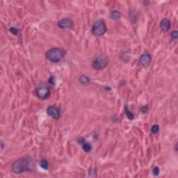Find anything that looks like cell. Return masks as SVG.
<instances>
[{"instance_id": "6da1fadb", "label": "cell", "mask_w": 178, "mask_h": 178, "mask_svg": "<svg viewBox=\"0 0 178 178\" xmlns=\"http://www.w3.org/2000/svg\"><path fill=\"white\" fill-rule=\"evenodd\" d=\"M34 165L29 157H22L17 159L11 166L12 171L15 174H21L24 172L31 171Z\"/></svg>"}, {"instance_id": "7a4b0ae2", "label": "cell", "mask_w": 178, "mask_h": 178, "mask_svg": "<svg viewBox=\"0 0 178 178\" xmlns=\"http://www.w3.org/2000/svg\"><path fill=\"white\" fill-rule=\"evenodd\" d=\"M65 51L59 47H53L49 49L45 54V56L48 61L52 63H58L64 57Z\"/></svg>"}, {"instance_id": "3957f363", "label": "cell", "mask_w": 178, "mask_h": 178, "mask_svg": "<svg viewBox=\"0 0 178 178\" xmlns=\"http://www.w3.org/2000/svg\"><path fill=\"white\" fill-rule=\"evenodd\" d=\"M36 96L40 100H45L48 99L50 96V88L49 85L44 81H41L38 84L35 90Z\"/></svg>"}, {"instance_id": "277c9868", "label": "cell", "mask_w": 178, "mask_h": 178, "mask_svg": "<svg viewBox=\"0 0 178 178\" xmlns=\"http://www.w3.org/2000/svg\"><path fill=\"white\" fill-rule=\"evenodd\" d=\"M109 63V60L107 56L105 54H100L94 60L93 62V68L96 70H102L106 68Z\"/></svg>"}, {"instance_id": "5b68a950", "label": "cell", "mask_w": 178, "mask_h": 178, "mask_svg": "<svg viewBox=\"0 0 178 178\" xmlns=\"http://www.w3.org/2000/svg\"><path fill=\"white\" fill-rule=\"evenodd\" d=\"M106 31V25L103 20H98L94 22L92 27V33L94 36H103Z\"/></svg>"}, {"instance_id": "8992f818", "label": "cell", "mask_w": 178, "mask_h": 178, "mask_svg": "<svg viewBox=\"0 0 178 178\" xmlns=\"http://www.w3.org/2000/svg\"><path fill=\"white\" fill-rule=\"evenodd\" d=\"M152 62V56L150 54L144 53L141 54L139 58V63L143 67H148Z\"/></svg>"}, {"instance_id": "52a82bcc", "label": "cell", "mask_w": 178, "mask_h": 178, "mask_svg": "<svg viewBox=\"0 0 178 178\" xmlns=\"http://www.w3.org/2000/svg\"><path fill=\"white\" fill-rule=\"evenodd\" d=\"M47 113L49 117H51L53 119L57 120L61 116V113L60 110L57 107L54 106H49L47 109Z\"/></svg>"}, {"instance_id": "ba28073f", "label": "cell", "mask_w": 178, "mask_h": 178, "mask_svg": "<svg viewBox=\"0 0 178 178\" xmlns=\"http://www.w3.org/2000/svg\"><path fill=\"white\" fill-rule=\"evenodd\" d=\"M58 27L63 29H71L73 27V22L70 18H64L58 22Z\"/></svg>"}, {"instance_id": "9c48e42d", "label": "cell", "mask_w": 178, "mask_h": 178, "mask_svg": "<svg viewBox=\"0 0 178 178\" xmlns=\"http://www.w3.org/2000/svg\"><path fill=\"white\" fill-rule=\"evenodd\" d=\"M171 27V22L170 20L168 18H163L161 20L160 22V28L163 32L168 31Z\"/></svg>"}, {"instance_id": "30bf717a", "label": "cell", "mask_w": 178, "mask_h": 178, "mask_svg": "<svg viewBox=\"0 0 178 178\" xmlns=\"http://www.w3.org/2000/svg\"><path fill=\"white\" fill-rule=\"evenodd\" d=\"M79 81L82 85H88L90 83V79H89L88 77H87L85 74H81L79 77Z\"/></svg>"}, {"instance_id": "8fae6325", "label": "cell", "mask_w": 178, "mask_h": 178, "mask_svg": "<svg viewBox=\"0 0 178 178\" xmlns=\"http://www.w3.org/2000/svg\"><path fill=\"white\" fill-rule=\"evenodd\" d=\"M109 17H110L111 19L117 20L120 17V13L118 11H113L110 13Z\"/></svg>"}, {"instance_id": "7c38bea8", "label": "cell", "mask_w": 178, "mask_h": 178, "mask_svg": "<svg viewBox=\"0 0 178 178\" xmlns=\"http://www.w3.org/2000/svg\"><path fill=\"white\" fill-rule=\"evenodd\" d=\"M81 147H82V149L84 151V152H91L92 150V146L90 144V143H88L87 142H84L81 144Z\"/></svg>"}, {"instance_id": "4fadbf2b", "label": "cell", "mask_w": 178, "mask_h": 178, "mask_svg": "<svg viewBox=\"0 0 178 178\" xmlns=\"http://www.w3.org/2000/svg\"><path fill=\"white\" fill-rule=\"evenodd\" d=\"M125 114H126V116H127V118L129 119V120H134V116L133 113L129 111V108H128V106H125Z\"/></svg>"}, {"instance_id": "5bb4252c", "label": "cell", "mask_w": 178, "mask_h": 178, "mask_svg": "<svg viewBox=\"0 0 178 178\" xmlns=\"http://www.w3.org/2000/svg\"><path fill=\"white\" fill-rule=\"evenodd\" d=\"M39 164H40V166L42 168V169H44V170L48 169V167H49V163H48L47 160H45V159H42V160L40 161Z\"/></svg>"}, {"instance_id": "9a60e30c", "label": "cell", "mask_w": 178, "mask_h": 178, "mask_svg": "<svg viewBox=\"0 0 178 178\" xmlns=\"http://www.w3.org/2000/svg\"><path fill=\"white\" fill-rule=\"evenodd\" d=\"M9 31L11 32V34H13V35L15 36H18L20 34V29H17L16 27H11L9 28Z\"/></svg>"}, {"instance_id": "2e32d148", "label": "cell", "mask_w": 178, "mask_h": 178, "mask_svg": "<svg viewBox=\"0 0 178 178\" xmlns=\"http://www.w3.org/2000/svg\"><path fill=\"white\" fill-rule=\"evenodd\" d=\"M159 131V125H157V124H155V125H152V127H151V132L153 134H156Z\"/></svg>"}, {"instance_id": "e0dca14e", "label": "cell", "mask_w": 178, "mask_h": 178, "mask_svg": "<svg viewBox=\"0 0 178 178\" xmlns=\"http://www.w3.org/2000/svg\"><path fill=\"white\" fill-rule=\"evenodd\" d=\"M152 174L154 175L158 176L159 174V172H160V170H159L158 166H155V167L152 168Z\"/></svg>"}, {"instance_id": "ac0fdd59", "label": "cell", "mask_w": 178, "mask_h": 178, "mask_svg": "<svg viewBox=\"0 0 178 178\" xmlns=\"http://www.w3.org/2000/svg\"><path fill=\"white\" fill-rule=\"evenodd\" d=\"M170 36L171 38L173 39L174 40H177V36H178V31L177 30H175L171 32L170 34Z\"/></svg>"}, {"instance_id": "d6986e66", "label": "cell", "mask_w": 178, "mask_h": 178, "mask_svg": "<svg viewBox=\"0 0 178 178\" xmlns=\"http://www.w3.org/2000/svg\"><path fill=\"white\" fill-rule=\"evenodd\" d=\"M48 82H49V84L54 85V78L52 76L51 77H49V80H48Z\"/></svg>"}, {"instance_id": "ffe728a7", "label": "cell", "mask_w": 178, "mask_h": 178, "mask_svg": "<svg viewBox=\"0 0 178 178\" xmlns=\"http://www.w3.org/2000/svg\"><path fill=\"white\" fill-rule=\"evenodd\" d=\"M148 111V107H147V106H143V107H141V111L143 113H146Z\"/></svg>"}, {"instance_id": "44dd1931", "label": "cell", "mask_w": 178, "mask_h": 178, "mask_svg": "<svg viewBox=\"0 0 178 178\" xmlns=\"http://www.w3.org/2000/svg\"><path fill=\"white\" fill-rule=\"evenodd\" d=\"M175 151H177V143L176 142L175 144Z\"/></svg>"}, {"instance_id": "7402d4cb", "label": "cell", "mask_w": 178, "mask_h": 178, "mask_svg": "<svg viewBox=\"0 0 178 178\" xmlns=\"http://www.w3.org/2000/svg\"><path fill=\"white\" fill-rule=\"evenodd\" d=\"M3 147H4V143H3V142L2 141V150H3Z\"/></svg>"}]
</instances>
